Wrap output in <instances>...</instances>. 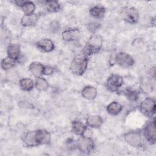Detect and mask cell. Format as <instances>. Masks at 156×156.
Listing matches in <instances>:
<instances>
[{"instance_id": "obj_1", "label": "cell", "mask_w": 156, "mask_h": 156, "mask_svg": "<svg viewBox=\"0 0 156 156\" xmlns=\"http://www.w3.org/2000/svg\"><path fill=\"white\" fill-rule=\"evenodd\" d=\"M88 65V58L85 54H80L75 57L70 64V69L73 73L82 75L85 71Z\"/></svg>"}, {"instance_id": "obj_2", "label": "cell", "mask_w": 156, "mask_h": 156, "mask_svg": "<svg viewBox=\"0 0 156 156\" xmlns=\"http://www.w3.org/2000/svg\"><path fill=\"white\" fill-rule=\"evenodd\" d=\"M102 38L99 35H93L88 41L87 53L92 54L96 53L101 49L102 46Z\"/></svg>"}, {"instance_id": "obj_3", "label": "cell", "mask_w": 156, "mask_h": 156, "mask_svg": "<svg viewBox=\"0 0 156 156\" xmlns=\"http://www.w3.org/2000/svg\"><path fill=\"white\" fill-rule=\"evenodd\" d=\"M77 146L80 151L85 154H88L94 149V143L90 137L83 136L80 137L77 141Z\"/></svg>"}, {"instance_id": "obj_4", "label": "cell", "mask_w": 156, "mask_h": 156, "mask_svg": "<svg viewBox=\"0 0 156 156\" xmlns=\"http://www.w3.org/2000/svg\"><path fill=\"white\" fill-rule=\"evenodd\" d=\"M141 112L146 116H152L155 112V100L151 98H146L143 100L140 105Z\"/></svg>"}, {"instance_id": "obj_5", "label": "cell", "mask_w": 156, "mask_h": 156, "mask_svg": "<svg viewBox=\"0 0 156 156\" xmlns=\"http://www.w3.org/2000/svg\"><path fill=\"white\" fill-rule=\"evenodd\" d=\"M115 60L117 64L124 68L130 67L134 63L133 57L129 54L125 52H120L115 57Z\"/></svg>"}, {"instance_id": "obj_6", "label": "cell", "mask_w": 156, "mask_h": 156, "mask_svg": "<svg viewBox=\"0 0 156 156\" xmlns=\"http://www.w3.org/2000/svg\"><path fill=\"white\" fill-rule=\"evenodd\" d=\"M122 78L119 75H111L106 82V87L110 91H115L119 89L122 85Z\"/></svg>"}, {"instance_id": "obj_7", "label": "cell", "mask_w": 156, "mask_h": 156, "mask_svg": "<svg viewBox=\"0 0 156 156\" xmlns=\"http://www.w3.org/2000/svg\"><path fill=\"white\" fill-rule=\"evenodd\" d=\"M122 16L124 20L127 22L135 24L138 20L139 14L136 9L133 7H127L123 10Z\"/></svg>"}, {"instance_id": "obj_8", "label": "cell", "mask_w": 156, "mask_h": 156, "mask_svg": "<svg viewBox=\"0 0 156 156\" xmlns=\"http://www.w3.org/2000/svg\"><path fill=\"white\" fill-rule=\"evenodd\" d=\"M124 138L130 145L134 147L140 146L142 141L141 135L136 132H130L127 133L124 136Z\"/></svg>"}, {"instance_id": "obj_9", "label": "cell", "mask_w": 156, "mask_h": 156, "mask_svg": "<svg viewBox=\"0 0 156 156\" xmlns=\"http://www.w3.org/2000/svg\"><path fill=\"white\" fill-rule=\"evenodd\" d=\"M144 135L146 139L151 143L155 141V119L151 121L145 127L144 130Z\"/></svg>"}, {"instance_id": "obj_10", "label": "cell", "mask_w": 156, "mask_h": 156, "mask_svg": "<svg viewBox=\"0 0 156 156\" xmlns=\"http://www.w3.org/2000/svg\"><path fill=\"white\" fill-rule=\"evenodd\" d=\"M35 137L38 145L48 144L51 141V135L45 130H38L35 131Z\"/></svg>"}, {"instance_id": "obj_11", "label": "cell", "mask_w": 156, "mask_h": 156, "mask_svg": "<svg viewBox=\"0 0 156 156\" xmlns=\"http://www.w3.org/2000/svg\"><path fill=\"white\" fill-rule=\"evenodd\" d=\"M79 30L78 29H69L64 30L62 32V38L66 41H73L77 40L79 36Z\"/></svg>"}, {"instance_id": "obj_12", "label": "cell", "mask_w": 156, "mask_h": 156, "mask_svg": "<svg viewBox=\"0 0 156 156\" xmlns=\"http://www.w3.org/2000/svg\"><path fill=\"white\" fill-rule=\"evenodd\" d=\"M37 45L39 49L44 52H51L54 48L53 42L49 39H42L37 42Z\"/></svg>"}, {"instance_id": "obj_13", "label": "cell", "mask_w": 156, "mask_h": 156, "mask_svg": "<svg viewBox=\"0 0 156 156\" xmlns=\"http://www.w3.org/2000/svg\"><path fill=\"white\" fill-rule=\"evenodd\" d=\"M44 67L41 63L38 62H32L30 64L29 69L30 72L35 76L39 77L41 75L43 74Z\"/></svg>"}, {"instance_id": "obj_14", "label": "cell", "mask_w": 156, "mask_h": 156, "mask_svg": "<svg viewBox=\"0 0 156 156\" xmlns=\"http://www.w3.org/2000/svg\"><path fill=\"white\" fill-rule=\"evenodd\" d=\"M38 21V16L35 14L25 15L23 16L21 23L24 26H31L36 24Z\"/></svg>"}, {"instance_id": "obj_15", "label": "cell", "mask_w": 156, "mask_h": 156, "mask_svg": "<svg viewBox=\"0 0 156 156\" xmlns=\"http://www.w3.org/2000/svg\"><path fill=\"white\" fill-rule=\"evenodd\" d=\"M7 52L9 57L15 60L20 57V46L18 44H10L7 48Z\"/></svg>"}, {"instance_id": "obj_16", "label": "cell", "mask_w": 156, "mask_h": 156, "mask_svg": "<svg viewBox=\"0 0 156 156\" xmlns=\"http://www.w3.org/2000/svg\"><path fill=\"white\" fill-rule=\"evenodd\" d=\"M82 95L86 99L92 100L96 98L97 95V90L94 87L87 86L82 90Z\"/></svg>"}, {"instance_id": "obj_17", "label": "cell", "mask_w": 156, "mask_h": 156, "mask_svg": "<svg viewBox=\"0 0 156 156\" xmlns=\"http://www.w3.org/2000/svg\"><path fill=\"white\" fill-rule=\"evenodd\" d=\"M24 144L27 146H37V142L35 137V131L28 132L24 138Z\"/></svg>"}, {"instance_id": "obj_18", "label": "cell", "mask_w": 156, "mask_h": 156, "mask_svg": "<svg viewBox=\"0 0 156 156\" xmlns=\"http://www.w3.org/2000/svg\"><path fill=\"white\" fill-rule=\"evenodd\" d=\"M103 122L102 119L98 115L90 116L87 119V124L91 127H99Z\"/></svg>"}, {"instance_id": "obj_19", "label": "cell", "mask_w": 156, "mask_h": 156, "mask_svg": "<svg viewBox=\"0 0 156 156\" xmlns=\"http://www.w3.org/2000/svg\"><path fill=\"white\" fill-rule=\"evenodd\" d=\"M122 109V105L117 102H112L107 107V111L108 113L113 115H116L121 112Z\"/></svg>"}, {"instance_id": "obj_20", "label": "cell", "mask_w": 156, "mask_h": 156, "mask_svg": "<svg viewBox=\"0 0 156 156\" xmlns=\"http://www.w3.org/2000/svg\"><path fill=\"white\" fill-rule=\"evenodd\" d=\"M72 129L74 133L79 135H83L87 127L81 122L73 121L72 123Z\"/></svg>"}, {"instance_id": "obj_21", "label": "cell", "mask_w": 156, "mask_h": 156, "mask_svg": "<svg viewBox=\"0 0 156 156\" xmlns=\"http://www.w3.org/2000/svg\"><path fill=\"white\" fill-rule=\"evenodd\" d=\"M105 9L103 6L100 5H97L93 7L90 9V13L93 17L99 18L102 17L104 15V14L105 13Z\"/></svg>"}, {"instance_id": "obj_22", "label": "cell", "mask_w": 156, "mask_h": 156, "mask_svg": "<svg viewBox=\"0 0 156 156\" xmlns=\"http://www.w3.org/2000/svg\"><path fill=\"white\" fill-rule=\"evenodd\" d=\"M21 7L26 15L33 14L35 9L34 4L30 1H24Z\"/></svg>"}, {"instance_id": "obj_23", "label": "cell", "mask_w": 156, "mask_h": 156, "mask_svg": "<svg viewBox=\"0 0 156 156\" xmlns=\"http://www.w3.org/2000/svg\"><path fill=\"white\" fill-rule=\"evenodd\" d=\"M21 88L25 91H30L34 88V82L32 79L29 78L22 79L20 82Z\"/></svg>"}, {"instance_id": "obj_24", "label": "cell", "mask_w": 156, "mask_h": 156, "mask_svg": "<svg viewBox=\"0 0 156 156\" xmlns=\"http://www.w3.org/2000/svg\"><path fill=\"white\" fill-rule=\"evenodd\" d=\"M35 87L38 90L44 91L48 88L49 84L46 80H45L44 78L39 77L35 81Z\"/></svg>"}, {"instance_id": "obj_25", "label": "cell", "mask_w": 156, "mask_h": 156, "mask_svg": "<svg viewBox=\"0 0 156 156\" xmlns=\"http://www.w3.org/2000/svg\"><path fill=\"white\" fill-rule=\"evenodd\" d=\"M15 65V60L10 58L7 57L3 59L1 62V68L3 69H9L13 68Z\"/></svg>"}, {"instance_id": "obj_26", "label": "cell", "mask_w": 156, "mask_h": 156, "mask_svg": "<svg viewBox=\"0 0 156 156\" xmlns=\"http://www.w3.org/2000/svg\"><path fill=\"white\" fill-rule=\"evenodd\" d=\"M47 10L49 12H57L60 9V5L57 1H48L46 4Z\"/></svg>"}, {"instance_id": "obj_27", "label": "cell", "mask_w": 156, "mask_h": 156, "mask_svg": "<svg viewBox=\"0 0 156 156\" xmlns=\"http://www.w3.org/2000/svg\"><path fill=\"white\" fill-rule=\"evenodd\" d=\"M141 88L144 92H149L152 91V89L153 88L152 81L150 80L149 79H144L141 83Z\"/></svg>"}, {"instance_id": "obj_28", "label": "cell", "mask_w": 156, "mask_h": 156, "mask_svg": "<svg viewBox=\"0 0 156 156\" xmlns=\"http://www.w3.org/2000/svg\"><path fill=\"white\" fill-rule=\"evenodd\" d=\"M59 23L57 21H53L51 24H50V29L52 32H56L59 29Z\"/></svg>"}, {"instance_id": "obj_29", "label": "cell", "mask_w": 156, "mask_h": 156, "mask_svg": "<svg viewBox=\"0 0 156 156\" xmlns=\"http://www.w3.org/2000/svg\"><path fill=\"white\" fill-rule=\"evenodd\" d=\"M54 71V69L52 67L49 66H46L44 67V71H43V74L45 75H50Z\"/></svg>"}, {"instance_id": "obj_30", "label": "cell", "mask_w": 156, "mask_h": 156, "mask_svg": "<svg viewBox=\"0 0 156 156\" xmlns=\"http://www.w3.org/2000/svg\"><path fill=\"white\" fill-rule=\"evenodd\" d=\"M128 97L130 100H136L138 98V93H136L135 91H131L129 93Z\"/></svg>"}, {"instance_id": "obj_31", "label": "cell", "mask_w": 156, "mask_h": 156, "mask_svg": "<svg viewBox=\"0 0 156 156\" xmlns=\"http://www.w3.org/2000/svg\"><path fill=\"white\" fill-rule=\"evenodd\" d=\"M151 76H153V77H155V67L154 66L152 68H151Z\"/></svg>"}]
</instances>
